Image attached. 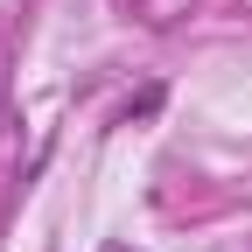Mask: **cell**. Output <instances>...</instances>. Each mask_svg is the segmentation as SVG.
I'll return each instance as SVG.
<instances>
[{"instance_id":"obj_1","label":"cell","mask_w":252,"mask_h":252,"mask_svg":"<svg viewBox=\"0 0 252 252\" xmlns=\"http://www.w3.org/2000/svg\"><path fill=\"white\" fill-rule=\"evenodd\" d=\"M112 252H119V245H112Z\"/></svg>"}]
</instances>
